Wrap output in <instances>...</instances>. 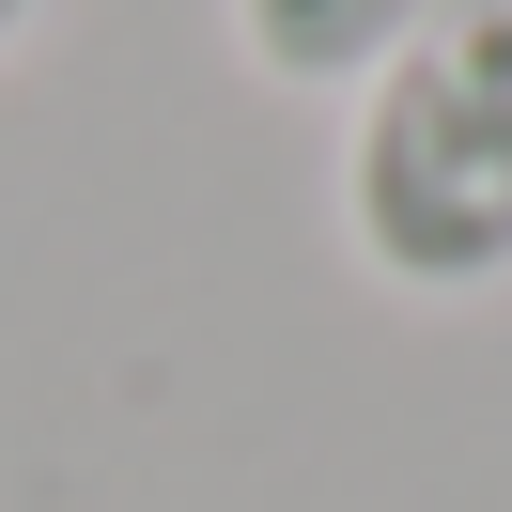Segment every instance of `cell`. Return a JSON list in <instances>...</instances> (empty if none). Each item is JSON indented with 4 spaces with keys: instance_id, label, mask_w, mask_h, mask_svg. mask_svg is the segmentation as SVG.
Segmentation results:
<instances>
[{
    "instance_id": "6da1fadb",
    "label": "cell",
    "mask_w": 512,
    "mask_h": 512,
    "mask_svg": "<svg viewBox=\"0 0 512 512\" xmlns=\"http://www.w3.org/2000/svg\"><path fill=\"white\" fill-rule=\"evenodd\" d=\"M342 249L404 311L512 280V0H466L342 94Z\"/></svg>"
},
{
    "instance_id": "7a4b0ae2",
    "label": "cell",
    "mask_w": 512,
    "mask_h": 512,
    "mask_svg": "<svg viewBox=\"0 0 512 512\" xmlns=\"http://www.w3.org/2000/svg\"><path fill=\"white\" fill-rule=\"evenodd\" d=\"M435 16H466V0H233V63L280 78V94H357V78L404 63Z\"/></svg>"
},
{
    "instance_id": "3957f363",
    "label": "cell",
    "mask_w": 512,
    "mask_h": 512,
    "mask_svg": "<svg viewBox=\"0 0 512 512\" xmlns=\"http://www.w3.org/2000/svg\"><path fill=\"white\" fill-rule=\"evenodd\" d=\"M32 16H47V0H0V63H16V47H32Z\"/></svg>"
}]
</instances>
